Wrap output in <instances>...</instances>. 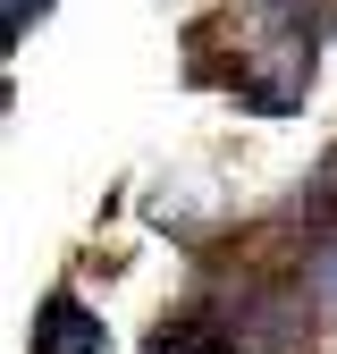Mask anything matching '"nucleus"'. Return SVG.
<instances>
[{"label":"nucleus","instance_id":"nucleus-1","mask_svg":"<svg viewBox=\"0 0 337 354\" xmlns=\"http://www.w3.org/2000/svg\"><path fill=\"white\" fill-rule=\"evenodd\" d=\"M34 354H110V329L76 287H51L34 313Z\"/></svg>","mask_w":337,"mask_h":354},{"label":"nucleus","instance_id":"nucleus-2","mask_svg":"<svg viewBox=\"0 0 337 354\" xmlns=\"http://www.w3.org/2000/svg\"><path fill=\"white\" fill-rule=\"evenodd\" d=\"M304 295L320 304V313H337V236H329V245L312 253V279H304Z\"/></svg>","mask_w":337,"mask_h":354}]
</instances>
